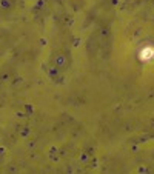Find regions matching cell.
I'll use <instances>...</instances> for the list:
<instances>
[{
	"label": "cell",
	"mask_w": 154,
	"mask_h": 174,
	"mask_svg": "<svg viewBox=\"0 0 154 174\" xmlns=\"http://www.w3.org/2000/svg\"><path fill=\"white\" fill-rule=\"evenodd\" d=\"M153 56H154V52H153L151 48H145V50H143V52H142V59H143V60H146V59L150 60Z\"/></svg>",
	"instance_id": "6da1fadb"
}]
</instances>
